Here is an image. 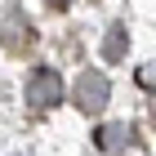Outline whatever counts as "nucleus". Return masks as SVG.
<instances>
[{
	"instance_id": "obj_3",
	"label": "nucleus",
	"mask_w": 156,
	"mask_h": 156,
	"mask_svg": "<svg viewBox=\"0 0 156 156\" xmlns=\"http://www.w3.org/2000/svg\"><path fill=\"white\" fill-rule=\"evenodd\" d=\"M125 138H129V125H103V129H98V147H103V152H120Z\"/></svg>"
},
{
	"instance_id": "obj_5",
	"label": "nucleus",
	"mask_w": 156,
	"mask_h": 156,
	"mask_svg": "<svg viewBox=\"0 0 156 156\" xmlns=\"http://www.w3.org/2000/svg\"><path fill=\"white\" fill-rule=\"evenodd\" d=\"M49 5H67V0H49Z\"/></svg>"
},
{
	"instance_id": "obj_4",
	"label": "nucleus",
	"mask_w": 156,
	"mask_h": 156,
	"mask_svg": "<svg viewBox=\"0 0 156 156\" xmlns=\"http://www.w3.org/2000/svg\"><path fill=\"white\" fill-rule=\"evenodd\" d=\"M103 54H107V58H120V54H125V31H120V27H112V36H107V45H103Z\"/></svg>"
},
{
	"instance_id": "obj_1",
	"label": "nucleus",
	"mask_w": 156,
	"mask_h": 156,
	"mask_svg": "<svg viewBox=\"0 0 156 156\" xmlns=\"http://www.w3.org/2000/svg\"><path fill=\"white\" fill-rule=\"evenodd\" d=\"M58 98H62V76L54 67H31V76H27V103L31 107H54Z\"/></svg>"
},
{
	"instance_id": "obj_2",
	"label": "nucleus",
	"mask_w": 156,
	"mask_h": 156,
	"mask_svg": "<svg viewBox=\"0 0 156 156\" xmlns=\"http://www.w3.org/2000/svg\"><path fill=\"white\" fill-rule=\"evenodd\" d=\"M107 94H112V85H107L103 72H85L80 80H76V98H80L85 112H98L103 103H107Z\"/></svg>"
}]
</instances>
